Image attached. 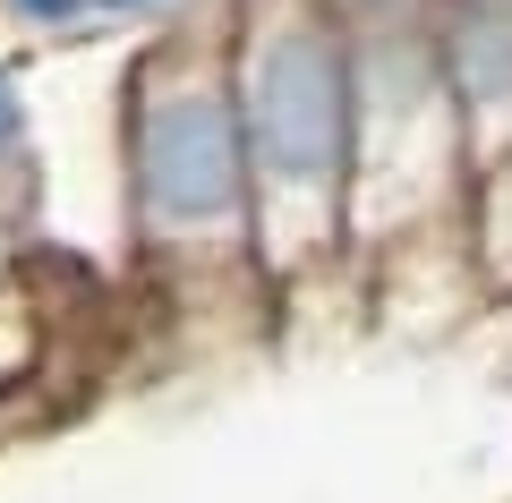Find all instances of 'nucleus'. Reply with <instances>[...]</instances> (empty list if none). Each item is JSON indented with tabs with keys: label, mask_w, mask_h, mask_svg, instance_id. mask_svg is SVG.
<instances>
[{
	"label": "nucleus",
	"mask_w": 512,
	"mask_h": 503,
	"mask_svg": "<svg viewBox=\"0 0 512 503\" xmlns=\"http://www.w3.org/2000/svg\"><path fill=\"white\" fill-rule=\"evenodd\" d=\"M419 43L436 60L470 171L512 154V0H419Z\"/></svg>",
	"instance_id": "nucleus-3"
},
{
	"label": "nucleus",
	"mask_w": 512,
	"mask_h": 503,
	"mask_svg": "<svg viewBox=\"0 0 512 503\" xmlns=\"http://www.w3.org/2000/svg\"><path fill=\"white\" fill-rule=\"evenodd\" d=\"M231 86L256 171V273L299 282L350 256L359 171V52L316 0H239Z\"/></svg>",
	"instance_id": "nucleus-1"
},
{
	"label": "nucleus",
	"mask_w": 512,
	"mask_h": 503,
	"mask_svg": "<svg viewBox=\"0 0 512 503\" xmlns=\"http://www.w3.org/2000/svg\"><path fill=\"white\" fill-rule=\"evenodd\" d=\"M35 162V94H26L18 60L0 52V180H18Z\"/></svg>",
	"instance_id": "nucleus-5"
},
{
	"label": "nucleus",
	"mask_w": 512,
	"mask_h": 503,
	"mask_svg": "<svg viewBox=\"0 0 512 503\" xmlns=\"http://www.w3.org/2000/svg\"><path fill=\"white\" fill-rule=\"evenodd\" d=\"M120 197L154 265H256L231 26H163L120 77Z\"/></svg>",
	"instance_id": "nucleus-2"
},
{
	"label": "nucleus",
	"mask_w": 512,
	"mask_h": 503,
	"mask_svg": "<svg viewBox=\"0 0 512 503\" xmlns=\"http://www.w3.org/2000/svg\"><path fill=\"white\" fill-rule=\"evenodd\" d=\"M461 248H470L487 299H512V154L478 162L461 180Z\"/></svg>",
	"instance_id": "nucleus-4"
},
{
	"label": "nucleus",
	"mask_w": 512,
	"mask_h": 503,
	"mask_svg": "<svg viewBox=\"0 0 512 503\" xmlns=\"http://www.w3.org/2000/svg\"><path fill=\"white\" fill-rule=\"evenodd\" d=\"M0 18L18 26V35H86L94 9L86 0H0Z\"/></svg>",
	"instance_id": "nucleus-6"
},
{
	"label": "nucleus",
	"mask_w": 512,
	"mask_h": 503,
	"mask_svg": "<svg viewBox=\"0 0 512 503\" xmlns=\"http://www.w3.org/2000/svg\"><path fill=\"white\" fill-rule=\"evenodd\" d=\"M333 26H350V35H367V26H402L419 18V0H316Z\"/></svg>",
	"instance_id": "nucleus-7"
},
{
	"label": "nucleus",
	"mask_w": 512,
	"mask_h": 503,
	"mask_svg": "<svg viewBox=\"0 0 512 503\" xmlns=\"http://www.w3.org/2000/svg\"><path fill=\"white\" fill-rule=\"evenodd\" d=\"M94 26H154V18H180L188 0H86Z\"/></svg>",
	"instance_id": "nucleus-8"
}]
</instances>
